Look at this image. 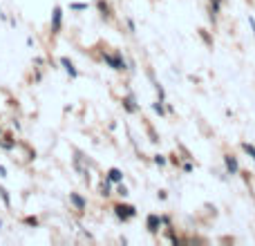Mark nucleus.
<instances>
[{
  "instance_id": "21",
  "label": "nucleus",
  "mask_w": 255,
  "mask_h": 246,
  "mask_svg": "<svg viewBox=\"0 0 255 246\" xmlns=\"http://www.w3.org/2000/svg\"><path fill=\"white\" fill-rule=\"evenodd\" d=\"M0 177H7V170H4L2 165H0Z\"/></svg>"
},
{
  "instance_id": "9",
  "label": "nucleus",
  "mask_w": 255,
  "mask_h": 246,
  "mask_svg": "<svg viewBox=\"0 0 255 246\" xmlns=\"http://www.w3.org/2000/svg\"><path fill=\"white\" fill-rule=\"evenodd\" d=\"M70 201H72V204H74L79 210H83V208H85V199H83V197H79L76 192H72V195H70Z\"/></svg>"
},
{
  "instance_id": "10",
  "label": "nucleus",
  "mask_w": 255,
  "mask_h": 246,
  "mask_svg": "<svg viewBox=\"0 0 255 246\" xmlns=\"http://www.w3.org/2000/svg\"><path fill=\"white\" fill-rule=\"evenodd\" d=\"M123 105H125V110H128V112H137V105H134V96H128V98H125Z\"/></svg>"
},
{
  "instance_id": "14",
  "label": "nucleus",
  "mask_w": 255,
  "mask_h": 246,
  "mask_svg": "<svg viewBox=\"0 0 255 246\" xmlns=\"http://www.w3.org/2000/svg\"><path fill=\"white\" fill-rule=\"evenodd\" d=\"M242 148H244V152H249V155L255 159V148H253V146H249V143H244V146H242Z\"/></svg>"
},
{
  "instance_id": "5",
  "label": "nucleus",
  "mask_w": 255,
  "mask_h": 246,
  "mask_svg": "<svg viewBox=\"0 0 255 246\" xmlns=\"http://www.w3.org/2000/svg\"><path fill=\"white\" fill-rule=\"evenodd\" d=\"M61 18H63V11L61 9H54V16H52V29H54V34H58L61 31Z\"/></svg>"
},
{
  "instance_id": "2",
  "label": "nucleus",
  "mask_w": 255,
  "mask_h": 246,
  "mask_svg": "<svg viewBox=\"0 0 255 246\" xmlns=\"http://www.w3.org/2000/svg\"><path fill=\"white\" fill-rule=\"evenodd\" d=\"M105 63L107 65H112L114 67V70H125V61L123 58H121V54H114V56H110V54H105Z\"/></svg>"
},
{
  "instance_id": "1",
  "label": "nucleus",
  "mask_w": 255,
  "mask_h": 246,
  "mask_svg": "<svg viewBox=\"0 0 255 246\" xmlns=\"http://www.w3.org/2000/svg\"><path fill=\"white\" fill-rule=\"evenodd\" d=\"M114 213H116V217L119 219H132L134 215H137V208H134V206L119 204V206H114Z\"/></svg>"
},
{
  "instance_id": "15",
  "label": "nucleus",
  "mask_w": 255,
  "mask_h": 246,
  "mask_svg": "<svg viewBox=\"0 0 255 246\" xmlns=\"http://www.w3.org/2000/svg\"><path fill=\"white\" fill-rule=\"evenodd\" d=\"M0 197H2V199H4V204H11V199H9V195H7V190H4V188H0Z\"/></svg>"
},
{
  "instance_id": "20",
  "label": "nucleus",
  "mask_w": 255,
  "mask_h": 246,
  "mask_svg": "<svg viewBox=\"0 0 255 246\" xmlns=\"http://www.w3.org/2000/svg\"><path fill=\"white\" fill-rule=\"evenodd\" d=\"M249 25H251V29H253V36H255V20H253V18H249Z\"/></svg>"
},
{
  "instance_id": "17",
  "label": "nucleus",
  "mask_w": 255,
  "mask_h": 246,
  "mask_svg": "<svg viewBox=\"0 0 255 246\" xmlns=\"http://www.w3.org/2000/svg\"><path fill=\"white\" fill-rule=\"evenodd\" d=\"M116 192H119L121 197H128V188H125V186H119V188H116Z\"/></svg>"
},
{
  "instance_id": "11",
  "label": "nucleus",
  "mask_w": 255,
  "mask_h": 246,
  "mask_svg": "<svg viewBox=\"0 0 255 246\" xmlns=\"http://www.w3.org/2000/svg\"><path fill=\"white\" fill-rule=\"evenodd\" d=\"M98 9H101V13H103V18H110V7H107L105 2H103V0H98Z\"/></svg>"
},
{
  "instance_id": "7",
  "label": "nucleus",
  "mask_w": 255,
  "mask_h": 246,
  "mask_svg": "<svg viewBox=\"0 0 255 246\" xmlns=\"http://www.w3.org/2000/svg\"><path fill=\"white\" fill-rule=\"evenodd\" d=\"M107 181L121 183V181H123V172H121V170H116V168H112L110 172H107Z\"/></svg>"
},
{
  "instance_id": "6",
  "label": "nucleus",
  "mask_w": 255,
  "mask_h": 246,
  "mask_svg": "<svg viewBox=\"0 0 255 246\" xmlns=\"http://www.w3.org/2000/svg\"><path fill=\"white\" fill-rule=\"evenodd\" d=\"M61 65L65 67V72L72 76V79H74V76H79V70H76V67H74V63H72L70 58H61Z\"/></svg>"
},
{
  "instance_id": "4",
  "label": "nucleus",
  "mask_w": 255,
  "mask_h": 246,
  "mask_svg": "<svg viewBox=\"0 0 255 246\" xmlns=\"http://www.w3.org/2000/svg\"><path fill=\"white\" fill-rule=\"evenodd\" d=\"M161 222H164V219H161L159 215H148V219H146L148 231H150V233H157V231L161 228Z\"/></svg>"
},
{
  "instance_id": "18",
  "label": "nucleus",
  "mask_w": 255,
  "mask_h": 246,
  "mask_svg": "<svg viewBox=\"0 0 255 246\" xmlns=\"http://www.w3.org/2000/svg\"><path fill=\"white\" fill-rule=\"evenodd\" d=\"M155 164H157V165H164V164H166V159H164L161 155H157V157H155Z\"/></svg>"
},
{
  "instance_id": "19",
  "label": "nucleus",
  "mask_w": 255,
  "mask_h": 246,
  "mask_svg": "<svg viewBox=\"0 0 255 246\" xmlns=\"http://www.w3.org/2000/svg\"><path fill=\"white\" fill-rule=\"evenodd\" d=\"M27 224H34V226H36V224H38V219H36V217H27Z\"/></svg>"
},
{
  "instance_id": "12",
  "label": "nucleus",
  "mask_w": 255,
  "mask_h": 246,
  "mask_svg": "<svg viewBox=\"0 0 255 246\" xmlns=\"http://www.w3.org/2000/svg\"><path fill=\"white\" fill-rule=\"evenodd\" d=\"M70 9H74V11H85V9H87V4H83V2H72Z\"/></svg>"
},
{
  "instance_id": "13",
  "label": "nucleus",
  "mask_w": 255,
  "mask_h": 246,
  "mask_svg": "<svg viewBox=\"0 0 255 246\" xmlns=\"http://www.w3.org/2000/svg\"><path fill=\"white\" fill-rule=\"evenodd\" d=\"M101 195H103V197H107V195H110V183H105V181L101 183Z\"/></svg>"
},
{
  "instance_id": "8",
  "label": "nucleus",
  "mask_w": 255,
  "mask_h": 246,
  "mask_svg": "<svg viewBox=\"0 0 255 246\" xmlns=\"http://www.w3.org/2000/svg\"><path fill=\"white\" fill-rule=\"evenodd\" d=\"M219 7H222V0H210V20H217V13H219Z\"/></svg>"
},
{
  "instance_id": "3",
  "label": "nucleus",
  "mask_w": 255,
  "mask_h": 246,
  "mask_svg": "<svg viewBox=\"0 0 255 246\" xmlns=\"http://www.w3.org/2000/svg\"><path fill=\"white\" fill-rule=\"evenodd\" d=\"M224 165H226L228 174H237V172H240V164H237V159L233 155H224Z\"/></svg>"
},
{
  "instance_id": "16",
  "label": "nucleus",
  "mask_w": 255,
  "mask_h": 246,
  "mask_svg": "<svg viewBox=\"0 0 255 246\" xmlns=\"http://www.w3.org/2000/svg\"><path fill=\"white\" fill-rule=\"evenodd\" d=\"M164 101H159V103H155V112L157 114H164V105H161Z\"/></svg>"
}]
</instances>
